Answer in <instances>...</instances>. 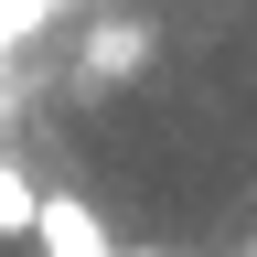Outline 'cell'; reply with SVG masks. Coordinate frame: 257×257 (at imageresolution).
Masks as SVG:
<instances>
[{
    "instance_id": "6da1fadb",
    "label": "cell",
    "mask_w": 257,
    "mask_h": 257,
    "mask_svg": "<svg viewBox=\"0 0 257 257\" xmlns=\"http://www.w3.org/2000/svg\"><path fill=\"white\" fill-rule=\"evenodd\" d=\"M32 246H43V257H118L107 214H96L86 193H43V214H32Z\"/></svg>"
},
{
    "instance_id": "7a4b0ae2",
    "label": "cell",
    "mask_w": 257,
    "mask_h": 257,
    "mask_svg": "<svg viewBox=\"0 0 257 257\" xmlns=\"http://www.w3.org/2000/svg\"><path fill=\"white\" fill-rule=\"evenodd\" d=\"M140 64H150V22H107V32L86 43V75H96V86H128Z\"/></svg>"
},
{
    "instance_id": "3957f363",
    "label": "cell",
    "mask_w": 257,
    "mask_h": 257,
    "mask_svg": "<svg viewBox=\"0 0 257 257\" xmlns=\"http://www.w3.org/2000/svg\"><path fill=\"white\" fill-rule=\"evenodd\" d=\"M32 214H43V182L22 161H0V236H32Z\"/></svg>"
},
{
    "instance_id": "277c9868",
    "label": "cell",
    "mask_w": 257,
    "mask_h": 257,
    "mask_svg": "<svg viewBox=\"0 0 257 257\" xmlns=\"http://www.w3.org/2000/svg\"><path fill=\"white\" fill-rule=\"evenodd\" d=\"M118 257H161V246H118Z\"/></svg>"
}]
</instances>
